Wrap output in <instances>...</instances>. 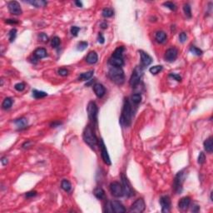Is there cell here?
Returning a JSON list of instances; mask_svg holds the SVG:
<instances>
[{"instance_id":"7bdbcfd3","label":"cell","mask_w":213,"mask_h":213,"mask_svg":"<svg viewBox=\"0 0 213 213\" xmlns=\"http://www.w3.org/2000/svg\"><path fill=\"white\" fill-rule=\"evenodd\" d=\"M38 38H39L40 41H42L43 43H46V42L48 41V37L47 36L45 33H41L38 34Z\"/></svg>"},{"instance_id":"7402d4cb","label":"cell","mask_w":213,"mask_h":213,"mask_svg":"<svg viewBox=\"0 0 213 213\" xmlns=\"http://www.w3.org/2000/svg\"><path fill=\"white\" fill-rule=\"evenodd\" d=\"M204 148L208 153H212L213 151V143H212V137H210L209 138L204 142Z\"/></svg>"},{"instance_id":"9c48e42d","label":"cell","mask_w":213,"mask_h":213,"mask_svg":"<svg viewBox=\"0 0 213 213\" xmlns=\"http://www.w3.org/2000/svg\"><path fill=\"white\" fill-rule=\"evenodd\" d=\"M110 191L114 197H121L124 195L122 185H121L117 181H113L110 184Z\"/></svg>"},{"instance_id":"30bf717a","label":"cell","mask_w":213,"mask_h":213,"mask_svg":"<svg viewBox=\"0 0 213 213\" xmlns=\"http://www.w3.org/2000/svg\"><path fill=\"white\" fill-rule=\"evenodd\" d=\"M8 8L9 10L10 13L13 15H20L22 14L23 11L20 4L17 1H11L8 3Z\"/></svg>"},{"instance_id":"4fadbf2b","label":"cell","mask_w":213,"mask_h":213,"mask_svg":"<svg viewBox=\"0 0 213 213\" xmlns=\"http://www.w3.org/2000/svg\"><path fill=\"white\" fill-rule=\"evenodd\" d=\"M177 55H178V50L176 47L168 48L166 51V53H165V59L167 62L172 63V62H174L177 59Z\"/></svg>"},{"instance_id":"d6a6232c","label":"cell","mask_w":213,"mask_h":213,"mask_svg":"<svg viewBox=\"0 0 213 213\" xmlns=\"http://www.w3.org/2000/svg\"><path fill=\"white\" fill-rule=\"evenodd\" d=\"M131 100H132V102L134 104L137 105V104H139L141 101H142V95L140 93H135L132 96Z\"/></svg>"},{"instance_id":"8992f818","label":"cell","mask_w":213,"mask_h":213,"mask_svg":"<svg viewBox=\"0 0 213 213\" xmlns=\"http://www.w3.org/2000/svg\"><path fill=\"white\" fill-rule=\"evenodd\" d=\"M87 115L89 119L91 120L93 122L97 123V120H98V108L96 104V102H94L93 101L89 102L87 107Z\"/></svg>"},{"instance_id":"f546056e","label":"cell","mask_w":213,"mask_h":213,"mask_svg":"<svg viewBox=\"0 0 213 213\" xmlns=\"http://www.w3.org/2000/svg\"><path fill=\"white\" fill-rule=\"evenodd\" d=\"M12 104H13V100L11 99L10 98H6L3 101V103H2V107L3 109H9L11 106H12Z\"/></svg>"},{"instance_id":"9a60e30c","label":"cell","mask_w":213,"mask_h":213,"mask_svg":"<svg viewBox=\"0 0 213 213\" xmlns=\"http://www.w3.org/2000/svg\"><path fill=\"white\" fill-rule=\"evenodd\" d=\"M111 206L113 208V212L116 213H124L126 212V209L124 206L118 201H111Z\"/></svg>"},{"instance_id":"4dcf8cb0","label":"cell","mask_w":213,"mask_h":213,"mask_svg":"<svg viewBox=\"0 0 213 213\" xmlns=\"http://www.w3.org/2000/svg\"><path fill=\"white\" fill-rule=\"evenodd\" d=\"M113 14H114V11H113V8H104L102 12V15L104 18H110V17L113 16Z\"/></svg>"},{"instance_id":"8fae6325","label":"cell","mask_w":213,"mask_h":213,"mask_svg":"<svg viewBox=\"0 0 213 213\" xmlns=\"http://www.w3.org/2000/svg\"><path fill=\"white\" fill-rule=\"evenodd\" d=\"M162 212H169L171 211V199L168 196H162L160 198Z\"/></svg>"},{"instance_id":"7a4b0ae2","label":"cell","mask_w":213,"mask_h":213,"mask_svg":"<svg viewBox=\"0 0 213 213\" xmlns=\"http://www.w3.org/2000/svg\"><path fill=\"white\" fill-rule=\"evenodd\" d=\"M82 137H83L84 142L91 148L95 149V147L98 146V140L95 133L93 132V127L90 125H88L85 127V129L83 131V134H82Z\"/></svg>"},{"instance_id":"f6af8a7d","label":"cell","mask_w":213,"mask_h":213,"mask_svg":"<svg viewBox=\"0 0 213 213\" xmlns=\"http://www.w3.org/2000/svg\"><path fill=\"white\" fill-rule=\"evenodd\" d=\"M170 77H172V78H174L175 80H177V82H181V76L178 75V74H176V73H171V74H170Z\"/></svg>"},{"instance_id":"277c9868","label":"cell","mask_w":213,"mask_h":213,"mask_svg":"<svg viewBox=\"0 0 213 213\" xmlns=\"http://www.w3.org/2000/svg\"><path fill=\"white\" fill-rule=\"evenodd\" d=\"M186 176V169H183V170L180 171L176 175L175 179H174V182H173V188H174L175 192L177 193L181 192V191H182V185H183V183L185 181Z\"/></svg>"},{"instance_id":"1f68e13d","label":"cell","mask_w":213,"mask_h":213,"mask_svg":"<svg viewBox=\"0 0 213 213\" xmlns=\"http://www.w3.org/2000/svg\"><path fill=\"white\" fill-rule=\"evenodd\" d=\"M183 11H184L185 15H186L188 19H191L192 18V8H191L190 4L185 3L184 6H183Z\"/></svg>"},{"instance_id":"2e32d148","label":"cell","mask_w":213,"mask_h":213,"mask_svg":"<svg viewBox=\"0 0 213 213\" xmlns=\"http://www.w3.org/2000/svg\"><path fill=\"white\" fill-rule=\"evenodd\" d=\"M93 90H94V93L96 94V96L99 98H102L106 93L105 87H103L102 84H100V83H96L93 86Z\"/></svg>"},{"instance_id":"52a82bcc","label":"cell","mask_w":213,"mask_h":213,"mask_svg":"<svg viewBox=\"0 0 213 213\" xmlns=\"http://www.w3.org/2000/svg\"><path fill=\"white\" fill-rule=\"evenodd\" d=\"M122 188H123V192L124 195L126 196L127 197H131L134 195V191H133V187L131 183L129 182L128 179L126 177L122 174Z\"/></svg>"},{"instance_id":"836d02e7","label":"cell","mask_w":213,"mask_h":213,"mask_svg":"<svg viewBox=\"0 0 213 213\" xmlns=\"http://www.w3.org/2000/svg\"><path fill=\"white\" fill-rule=\"evenodd\" d=\"M161 70H162V66H161V65H157V66L152 67L149 69V72L152 73V74L156 75V74H157L159 72H161Z\"/></svg>"},{"instance_id":"cb8c5ba5","label":"cell","mask_w":213,"mask_h":213,"mask_svg":"<svg viewBox=\"0 0 213 213\" xmlns=\"http://www.w3.org/2000/svg\"><path fill=\"white\" fill-rule=\"evenodd\" d=\"M61 187H62V189H63V191H65L66 192H71V190H72V185H71L70 181L66 179L62 181V182H61Z\"/></svg>"},{"instance_id":"d6986e66","label":"cell","mask_w":213,"mask_h":213,"mask_svg":"<svg viewBox=\"0 0 213 213\" xmlns=\"http://www.w3.org/2000/svg\"><path fill=\"white\" fill-rule=\"evenodd\" d=\"M124 62H123V58H115V57H111L109 58V64L112 67H121L123 65Z\"/></svg>"},{"instance_id":"60d3db41","label":"cell","mask_w":213,"mask_h":213,"mask_svg":"<svg viewBox=\"0 0 213 213\" xmlns=\"http://www.w3.org/2000/svg\"><path fill=\"white\" fill-rule=\"evenodd\" d=\"M79 31H80L79 27L73 26L71 27V33H72V35L74 36V37L78 36V32H79Z\"/></svg>"},{"instance_id":"bcb514c9","label":"cell","mask_w":213,"mask_h":213,"mask_svg":"<svg viewBox=\"0 0 213 213\" xmlns=\"http://www.w3.org/2000/svg\"><path fill=\"white\" fill-rule=\"evenodd\" d=\"M179 40L181 43H184L186 40V34L185 33H181L179 35Z\"/></svg>"},{"instance_id":"6da1fadb","label":"cell","mask_w":213,"mask_h":213,"mask_svg":"<svg viewBox=\"0 0 213 213\" xmlns=\"http://www.w3.org/2000/svg\"><path fill=\"white\" fill-rule=\"evenodd\" d=\"M133 115V106H132V104L130 103V101L126 98L124 101L122 112V115H121V117H120V123L122 124V126H130L131 123H132Z\"/></svg>"},{"instance_id":"44dd1931","label":"cell","mask_w":213,"mask_h":213,"mask_svg":"<svg viewBox=\"0 0 213 213\" xmlns=\"http://www.w3.org/2000/svg\"><path fill=\"white\" fill-rule=\"evenodd\" d=\"M155 38L157 40V43H163L166 41V34L165 32L163 31H158L157 32L156 35H155Z\"/></svg>"},{"instance_id":"11a10c76","label":"cell","mask_w":213,"mask_h":213,"mask_svg":"<svg viewBox=\"0 0 213 213\" xmlns=\"http://www.w3.org/2000/svg\"><path fill=\"white\" fill-rule=\"evenodd\" d=\"M101 27H102V28H106L107 27V23H101Z\"/></svg>"},{"instance_id":"f907efd6","label":"cell","mask_w":213,"mask_h":213,"mask_svg":"<svg viewBox=\"0 0 213 213\" xmlns=\"http://www.w3.org/2000/svg\"><path fill=\"white\" fill-rule=\"evenodd\" d=\"M199 210H200L199 206H197V205H194V206H192V211L193 212H199Z\"/></svg>"},{"instance_id":"f35d334b","label":"cell","mask_w":213,"mask_h":213,"mask_svg":"<svg viewBox=\"0 0 213 213\" xmlns=\"http://www.w3.org/2000/svg\"><path fill=\"white\" fill-rule=\"evenodd\" d=\"M88 45V43H87V42H80L78 44V50H79V51H83V50H85L87 48V47Z\"/></svg>"},{"instance_id":"5b68a950","label":"cell","mask_w":213,"mask_h":213,"mask_svg":"<svg viewBox=\"0 0 213 213\" xmlns=\"http://www.w3.org/2000/svg\"><path fill=\"white\" fill-rule=\"evenodd\" d=\"M142 75H143V68H142V67H136L134 68V70H133V74H132L130 81H129L130 85L133 87H136L137 85H138L140 83V82H141Z\"/></svg>"},{"instance_id":"f1b7e54d","label":"cell","mask_w":213,"mask_h":213,"mask_svg":"<svg viewBox=\"0 0 213 213\" xmlns=\"http://www.w3.org/2000/svg\"><path fill=\"white\" fill-rule=\"evenodd\" d=\"M123 52H124V47H117V48H116V49H115V51L113 52V57L122 58V56H123Z\"/></svg>"},{"instance_id":"74e56055","label":"cell","mask_w":213,"mask_h":213,"mask_svg":"<svg viewBox=\"0 0 213 213\" xmlns=\"http://www.w3.org/2000/svg\"><path fill=\"white\" fill-rule=\"evenodd\" d=\"M163 6H165L166 8H169L170 10H172V11H175L176 9H177V6H176V4L172 3V2H165L164 3H163Z\"/></svg>"},{"instance_id":"ab89813d","label":"cell","mask_w":213,"mask_h":213,"mask_svg":"<svg viewBox=\"0 0 213 213\" xmlns=\"http://www.w3.org/2000/svg\"><path fill=\"white\" fill-rule=\"evenodd\" d=\"M14 88H15L17 91H19V92H22V91H23V90H24V88H25V85H24V83H23V82H19V83L15 84Z\"/></svg>"},{"instance_id":"816d5d0a","label":"cell","mask_w":213,"mask_h":213,"mask_svg":"<svg viewBox=\"0 0 213 213\" xmlns=\"http://www.w3.org/2000/svg\"><path fill=\"white\" fill-rule=\"evenodd\" d=\"M98 43H104V38H103V36L101 33L98 35Z\"/></svg>"},{"instance_id":"ba28073f","label":"cell","mask_w":213,"mask_h":213,"mask_svg":"<svg viewBox=\"0 0 213 213\" xmlns=\"http://www.w3.org/2000/svg\"><path fill=\"white\" fill-rule=\"evenodd\" d=\"M145 202L142 198H139L136 201L133 202V204L131 206L129 209V212H135V213H142L144 212L145 210Z\"/></svg>"},{"instance_id":"7c38bea8","label":"cell","mask_w":213,"mask_h":213,"mask_svg":"<svg viewBox=\"0 0 213 213\" xmlns=\"http://www.w3.org/2000/svg\"><path fill=\"white\" fill-rule=\"evenodd\" d=\"M100 148H101V156H102V159L103 160L104 163L106 165H111V159H110V157L108 155L107 153V150H106L105 144L103 142L102 140H100L99 142Z\"/></svg>"},{"instance_id":"ffe728a7","label":"cell","mask_w":213,"mask_h":213,"mask_svg":"<svg viewBox=\"0 0 213 213\" xmlns=\"http://www.w3.org/2000/svg\"><path fill=\"white\" fill-rule=\"evenodd\" d=\"M98 60V54L96 52L94 51H92L90 53L87 54L86 58V61L87 63L88 64H95Z\"/></svg>"},{"instance_id":"ee69618b","label":"cell","mask_w":213,"mask_h":213,"mask_svg":"<svg viewBox=\"0 0 213 213\" xmlns=\"http://www.w3.org/2000/svg\"><path fill=\"white\" fill-rule=\"evenodd\" d=\"M58 73L60 76H63V77H65V76L68 75V71L65 68H60Z\"/></svg>"},{"instance_id":"8d00e7d4","label":"cell","mask_w":213,"mask_h":213,"mask_svg":"<svg viewBox=\"0 0 213 213\" xmlns=\"http://www.w3.org/2000/svg\"><path fill=\"white\" fill-rule=\"evenodd\" d=\"M190 52L192 53H193L194 55H197V56H201V55L202 54V51H201L200 48H198V47H197L195 46L191 47Z\"/></svg>"},{"instance_id":"7dc6e473","label":"cell","mask_w":213,"mask_h":213,"mask_svg":"<svg viewBox=\"0 0 213 213\" xmlns=\"http://www.w3.org/2000/svg\"><path fill=\"white\" fill-rule=\"evenodd\" d=\"M105 212H113V208H112V206H111V201H108V202L106 203Z\"/></svg>"},{"instance_id":"681fc988","label":"cell","mask_w":213,"mask_h":213,"mask_svg":"<svg viewBox=\"0 0 213 213\" xmlns=\"http://www.w3.org/2000/svg\"><path fill=\"white\" fill-rule=\"evenodd\" d=\"M5 23L8 24H18L19 23V22L16 19H6Z\"/></svg>"},{"instance_id":"db71d44e","label":"cell","mask_w":213,"mask_h":213,"mask_svg":"<svg viewBox=\"0 0 213 213\" xmlns=\"http://www.w3.org/2000/svg\"><path fill=\"white\" fill-rule=\"evenodd\" d=\"M75 4H76L78 7H79V8H82V3L81 2H79V1H76V2H75Z\"/></svg>"},{"instance_id":"484cf974","label":"cell","mask_w":213,"mask_h":213,"mask_svg":"<svg viewBox=\"0 0 213 213\" xmlns=\"http://www.w3.org/2000/svg\"><path fill=\"white\" fill-rule=\"evenodd\" d=\"M28 3L32 4L33 6L36 7V8H42V7H45L47 5L46 1L43 0H33V1H27Z\"/></svg>"},{"instance_id":"c3c4849f","label":"cell","mask_w":213,"mask_h":213,"mask_svg":"<svg viewBox=\"0 0 213 213\" xmlns=\"http://www.w3.org/2000/svg\"><path fill=\"white\" fill-rule=\"evenodd\" d=\"M37 195V192L35 191H32V192H28L26 193V197L29 198V197H35Z\"/></svg>"},{"instance_id":"b9f144b4","label":"cell","mask_w":213,"mask_h":213,"mask_svg":"<svg viewBox=\"0 0 213 213\" xmlns=\"http://www.w3.org/2000/svg\"><path fill=\"white\" fill-rule=\"evenodd\" d=\"M205 160H206V156H205V154L204 153H200L199 156H198V163L199 164H203L204 162H205Z\"/></svg>"},{"instance_id":"d590c367","label":"cell","mask_w":213,"mask_h":213,"mask_svg":"<svg viewBox=\"0 0 213 213\" xmlns=\"http://www.w3.org/2000/svg\"><path fill=\"white\" fill-rule=\"evenodd\" d=\"M60 43H61V40L58 37H53L52 40H51V46L53 47H58L60 45Z\"/></svg>"},{"instance_id":"d4e9b609","label":"cell","mask_w":213,"mask_h":213,"mask_svg":"<svg viewBox=\"0 0 213 213\" xmlns=\"http://www.w3.org/2000/svg\"><path fill=\"white\" fill-rule=\"evenodd\" d=\"M93 193H94V196L99 200L103 199L104 197H105V192H104V190L102 187H97L94 190Z\"/></svg>"},{"instance_id":"3957f363","label":"cell","mask_w":213,"mask_h":213,"mask_svg":"<svg viewBox=\"0 0 213 213\" xmlns=\"http://www.w3.org/2000/svg\"><path fill=\"white\" fill-rule=\"evenodd\" d=\"M108 77L113 82L118 85H122L125 81V75L122 67H112L108 71Z\"/></svg>"},{"instance_id":"603a6c76","label":"cell","mask_w":213,"mask_h":213,"mask_svg":"<svg viewBox=\"0 0 213 213\" xmlns=\"http://www.w3.org/2000/svg\"><path fill=\"white\" fill-rule=\"evenodd\" d=\"M14 123L17 125V126L19 129H22V128L26 127V126L27 125V120L26 118H24V117H21V118L15 120L14 121Z\"/></svg>"},{"instance_id":"83f0119b","label":"cell","mask_w":213,"mask_h":213,"mask_svg":"<svg viewBox=\"0 0 213 213\" xmlns=\"http://www.w3.org/2000/svg\"><path fill=\"white\" fill-rule=\"evenodd\" d=\"M47 96V93H45V92L38 91V90H36V89L33 90V97L36 99L43 98H45Z\"/></svg>"},{"instance_id":"5bb4252c","label":"cell","mask_w":213,"mask_h":213,"mask_svg":"<svg viewBox=\"0 0 213 213\" xmlns=\"http://www.w3.org/2000/svg\"><path fill=\"white\" fill-rule=\"evenodd\" d=\"M139 53L140 56H141V63H142V67H144L149 66V65L152 63V62H153L152 57H151L149 54H147L146 53H145L144 51H142V50H140Z\"/></svg>"},{"instance_id":"ac0fdd59","label":"cell","mask_w":213,"mask_h":213,"mask_svg":"<svg viewBox=\"0 0 213 213\" xmlns=\"http://www.w3.org/2000/svg\"><path fill=\"white\" fill-rule=\"evenodd\" d=\"M47 50L43 47H39V48H37L34 52H33V57H34V60L42 59L43 58L47 57Z\"/></svg>"},{"instance_id":"4316f807","label":"cell","mask_w":213,"mask_h":213,"mask_svg":"<svg viewBox=\"0 0 213 213\" xmlns=\"http://www.w3.org/2000/svg\"><path fill=\"white\" fill-rule=\"evenodd\" d=\"M93 71H89V72H87V73H83L82 74H80V76L78 77V79L79 81H88L90 79L93 75Z\"/></svg>"},{"instance_id":"e575fe53","label":"cell","mask_w":213,"mask_h":213,"mask_svg":"<svg viewBox=\"0 0 213 213\" xmlns=\"http://www.w3.org/2000/svg\"><path fill=\"white\" fill-rule=\"evenodd\" d=\"M16 36H17V30L15 28L11 29L9 33H8V39H9V42L10 43L13 42L14 39H15V38H16Z\"/></svg>"},{"instance_id":"e0dca14e","label":"cell","mask_w":213,"mask_h":213,"mask_svg":"<svg viewBox=\"0 0 213 213\" xmlns=\"http://www.w3.org/2000/svg\"><path fill=\"white\" fill-rule=\"evenodd\" d=\"M191 204V198L189 197H182L178 202V207L181 211H186Z\"/></svg>"},{"instance_id":"f5cc1de1","label":"cell","mask_w":213,"mask_h":213,"mask_svg":"<svg viewBox=\"0 0 213 213\" xmlns=\"http://www.w3.org/2000/svg\"><path fill=\"white\" fill-rule=\"evenodd\" d=\"M1 162H2V164H3V166H5V165H7V163H8V159H7L6 157H3V158L1 159Z\"/></svg>"}]
</instances>
